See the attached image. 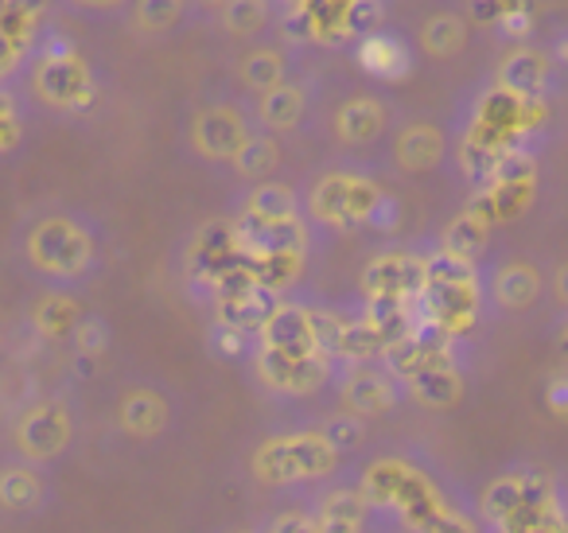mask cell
<instances>
[{
	"instance_id": "cell-29",
	"label": "cell",
	"mask_w": 568,
	"mask_h": 533,
	"mask_svg": "<svg viewBox=\"0 0 568 533\" xmlns=\"http://www.w3.org/2000/svg\"><path fill=\"white\" fill-rule=\"evenodd\" d=\"M36 129V105L28 98L24 82L0 87V160H12L28 149Z\"/></svg>"
},
{
	"instance_id": "cell-19",
	"label": "cell",
	"mask_w": 568,
	"mask_h": 533,
	"mask_svg": "<svg viewBox=\"0 0 568 533\" xmlns=\"http://www.w3.org/2000/svg\"><path fill=\"white\" fill-rule=\"evenodd\" d=\"M425 284V253L386 250L366 261L363 269V296L386 300V304H417Z\"/></svg>"
},
{
	"instance_id": "cell-6",
	"label": "cell",
	"mask_w": 568,
	"mask_h": 533,
	"mask_svg": "<svg viewBox=\"0 0 568 533\" xmlns=\"http://www.w3.org/2000/svg\"><path fill=\"white\" fill-rule=\"evenodd\" d=\"M253 98L245 94H206L187 105L180 121V144L195 164L230 168V160L242 152V144L257 133Z\"/></svg>"
},
{
	"instance_id": "cell-8",
	"label": "cell",
	"mask_w": 568,
	"mask_h": 533,
	"mask_svg": "<svg viewBox=\"0 0 568 533\" xmlns=\"http://www.w3.org/2000/svg\"><path fill=\"white\" fill-rule=\"evenodd\" d=\"M339 460L343 455L335 452V444L320 429L281 432L253 452V475L265 486L308 483V479H327L339 467Z\"/></svg>"
},
{
	"instance_id": "cell-45",
	"label": "cell",
	"mask_w": 568,
	"mask_h": 533,
	"mask_svg": "<svg viewBox=\"0 0 568 533\" xmlns=\"http://www.w3.org/2000/svg\"><path fill=\"white\" fill-rule=\"evenodd\" d=\"M191 4H195V9L203 12V17H211L214 9H222V4H226V0H191Z\"/></svg>"
},
{
	"instance_id": "cell-39",
	"label": "cell",
	"mask_w": 568,
	"mask_h": 533,
	"mask_svg": "<svg viewBox=\"0 0 568 533\" xmlns=\"http://www.w3.org/2000/svg\"><path fill=\"white\" fill-rule=\"evenodd\" d=\"M324 432L327 440L335 444V452H355V447H363L366 444V416H358V413H351V409H343V413H332L324 421Z\"/></svg>"
},
{
	"instance_id": "cell-14",
	"label": "cell",
	"mask_w": 568,
	"mask_h": 533,
	"mask_svg": "<svg viewBox=\"0 0 568 533\" xmlns=\"http://www.w3.org/2000/svg\"><path fill=\"white\" fill-rule=\"evenodd\" d=\"M490 79H495L498 87L514 90V94L537 98V102H552L557 94H565L568 67L560 63L545 43L526 40V43H510V48L498 56Z\"/></svg>"
},
{
	"instance_id": "cell-5",
	"label": "cell",
	"mask_w": 568,
	"mask_h": 533,
	"mask_svg": "<svg viewBox=\"0 0 568 533\" xmlns=\"http://www.w3.org/2000/svg\"><path fill=\"white\" fill-rule=\"evenodd\" d=\"M483 304H487V289H483L479 261H464L444 250L428 253L425 284H420L417 300L420 323L444 331L448 339H464L479 323Z\"/></svg>"
},
{
	"instance_id": "cell-30",
	"label": "cell",
	"mask_w": 568,
	"mask_h": 533,
	"mask_svg": "<svg viewBox=\"0 0 568 533\" xmlns=\"http://www.w3.org/2000/svg\"><path fill=\"white\" fill-rule=\"evenodd\" d=\"M211 20L222 36H230V40L253 43V40H261V36L273 32L276 4L273 0H226L222 9L211 12Z\"/></svg>"
},
{
	"instance_id": "cell-37",
	"label": "cell",
	"mask_w": 568,
	"mask_h": 533,
	"mask_svg": "<svg viewBox=\"0 0 568 533\" xmlns=\"http://www.w3.org/2000/svg\"><path fill=\"white\" fill-rule=\"evenodd\" d=\"M534 0H464V17L471 28H483V32L495 36L498 28H506L510 20L526 17Z\"/></svg>"
},
{
	"instance_id": "cell-21",
	"label": "cell",
	"mask_w": 568,
	"mask_h": 533,
	"mask_svg": "<svg viewBox=\"0 0 568 533\" xmlns=\"http://www.w3.org/2000/svg\"><path fill=\"white\" fill-rule=\"evenodd\" d=\"M293 71H296V51L288 48V43L273 40V32H268V36H261V40L245 43L242 56L234 59L237 94L257 98V94H265V90L281 87Z\"/></svg>"
},
{
	"instance_id": "cell-48",
	"label": "cell",
	"mask_w": 568,
	"mask_h": 533,
	"mask_svg": "<svg viewBox=\"0 0 568 533\" xmlns=\"http://www.w3.org/2000/svg\"><path fill=\"white\" fill-rule=\"evenodd\" d=\"M245 533H250V530H245Z\"/></svg>"
},
{
	"instance_id": "cell-32",
	"label": "cell",
	"mask_w": 568,
	"mask_h": 533,
	"mask_svg": "<svg viewBox=\"0 0 568 533\" xmlns=\"http://www.w3.org/2000/svg\"><path fill=\"white\" fill-rule=\"evenodd\" d=\"M82 320H87V312H82L79 296H71V289H51L48 296H40L32 308L36 335L48 339V343H67V339H74Z\"/></svg>"
},
{
	"instance_id": "cell-22",
	"label": "cell",
	"mask_w": 568,
	"mask_h": 533,
	"mask_svg": "<svg viewBox=\"0 0 568 533\" xmlns=\"http://www.w3.org/2000/svg\"><path fill=\"white\" fill-rule=\"evenodd\" d=\"M351 51H355L358 67H363L378 87H394V82H402L405 74H413V67H417V43H409L402 32H394V28H386V24L374 28L371 36H363Z\"/></svg>"
},
{
	"instance_id": "cell-3",
	"label": "cell",
	"mask_w": 568,
	"mask_h": 533,
	"mask_svg": "<svg viewBox=\"0 0 568 533\" xmlns=\"http://www.w3.org/2000/svg\"><path fill=\"white\" fill-rule=\"evenodd\" d=\"M301 211L312 230L358 234V230H394L397 199L386 195L378 175L358 164H332L308 175L301 188Z\"/></svg>"
},
{
	"instance_id": "cell-16",
	"label": "cell",
	"mask_w": 568,
	"mask_h": 533,
	"mask_svg": "<svg viewBox=\"0 0 568 533\" xmlns=\"http://www.w3.org/2000/svg\"><path fill=\"white\" fill-rule=\"evenodd\" d=\"M245 269V242L234 219H211L187 242V276L214 292L222 281Z\"/></svg>"
},
{
	"instance_id": "cell-42",
	"label": "cell",
	"mask_w": 568,
	"mask_h": 533,
	"mask_svg": "<svg viewBox=\"0 0 568 533\" xmlns=\"http://www.w3.org/2000/svg\"><path fill=\"white\" fill-rule=\"evenodd\" d=\"M268 533H316V517L301 514V510H284V514H276V522L268 525Z\"/></svg>"
},
{
	"instance_id": "cell-18",
	"label": "cell",
	"mask_w": 568,
	"mask_h": 533,
	"mask_svg": "<svg viewBox=\"0 0 568 533\" xmlns=\"http://www.w3.org/2000/svg\"><path fill=\"white\" fill-rule=\"evenodd\" d=\"M335 370H339L335 390H339L343 409H351V413H358V416L389 413L405 393V385L397 382V374L382 359L351 362V366H335Z\"/></svg>"
},
{
	"instance_id": "cell-44",
	"label": "cell",
	"mask_w": 568,
	"mask_h": 533,
	"mask_svg": "<svg viewBox=\"0 0 568 533\" xmlns=\"http://www.w3.org/2000/svg\"><path fill=\"white\" fill-rule=\"evenodd\" d=\"M552 343H557V351L568 359V315H565V323H560V328H557V339H552Z\"/></svg>"
},
{
	"instance_id": "cell-9",
	"label": "cell",
	"mask_w": 568,
	"mask_h": 533,
	"mask_svg": "<svg viewBox=\"0 0 568 533\" xmlns=\"http://www.w3.org/2000/svg\"><path fill=\"white\" fill-rule=\"evenodd\" d=\"M257 382L276 398H312L335 378V359L320 343H261L253 339Z\"/></svg>"
},
{
	"instance_id": "cell-12",
	"label": "cell",
	"mask_w": 568,
	"mask_h": 533,
	"mask_svg": "<svg viewBox=\"0 0 568 533\" xmlns=\"http://www.w3.org/2000/svg\"><path fill=\"white\" fill-rule=\"evenodd\" d=\"M537 195V160L534 152H514V157L498 160L479 183H475V195L467 207L483 214L490 227H503L514 222L529 211Z\"/></svg>"
},
{
	"instance_id": "cell-28",
	"label": "cell",
	"mask_w": 568,
	"mask_h": 533,
	"mask_svg": "<svg viewBox=\"0 0 568 533\" xmlns=\"http://www.w3.org/2000/svg\"><path fill=\"white\" fill-rule=\"evenodd\" d=\"M402 385L417 405L452 409V405H459V398H464L467 374H464V366H459V359H448V362H436V366L420 370V374L405 378Z\"/></svg>"
},
{
	"instance_id": "cell-27",
	"label": "cell",
	"mask_w": 568,
	"mask_h": 533,
	"mask_svg": "<svg viewBox=\"0 0 568 533\" xmlns=\"http://www.w3.org/2000/svg\"><path fill=\"white\" fill-rule=\"evenodd\" d=\"M301 211V191L288 188L284 180H261L250 183V191L237 203L234 222L237 227H265V222H284L296 219Z\"/></svg>"
},
{
	"instance_id": "cell-26",
	"label": "cell",
	"mask_w": 568,
	"mask_h": 533,
	"mask_svg": "<svg viewBox=\"0 0 568 533\" xmlns=\"http://www.w3.org/2000/svg\"><path fill=\"white\" fill-rule=\"evenodd\" d=\"M118 424L125 436L152 440L172 424V401L156 385H129L118 401Z\"/></svg>"
},
{
	"instance_id": "cell-31",
	"label": "cell",
	"mask_w": 568,
	"mask_h": 533,
	"mask_svg": "<svg viewBox=\"0 0 568 533\" xmlns=\"http://www.w3.org/2000/svg\"><path fill=\"white\" fill-rule=\"evenodd\" d=\"M371 510L374 506L363 494V486H332V491L320 499L316 533H363Z\"/></svg>"
},
{
	"instance_id": "cell-1",
	"label": "cell",
	"mask_w": 568,
	"mask_h": 533,
	"mask_svg": "<svg viewBox=\"0 0 568 533\" xmlns=\"http://www.w3.org/2000/svg\"><path fill=\"white\" fill-rule=\"evenodd\" d=\"M545 129H549V102L514 94L495 79H483L456 105L452 152L459 160V172L479 183L498 160L514 157V152H534Z\"/></svg>"
},
{
	"instance_id": "cell-4",
	"label": "cell",
	"mask_w": 568,
	"mask_h": 533,
	"mask_svg": "<svg viewBox=\"0 0 568 533\" xmlns=\"http://www.w3.org/2000/svg\"><path fill=\"white\" fill-rule=\"evenodd\" d=\"M24 90L36 113L55 121H90L105 102V74L74 40L51 28L36 56L32 71L24 74Z\"/></svg>"
},
{
	"instance_id": "cell-25",
	"label": "cell",
	"mask_w": 568,
	"mask_h": 533,
	"mask_svg": "<svg viewBox=\"0 0 568 533\" xmlns=\"http://www.w3.org/2000/svg\"><path fill=\"white\" fill-rule=\"evenodd\" d=\"M413 43H417L420 56L433 59V63H452V59L464 56L467 43H471V24H467L464 9H436L417 24Z\"/></svg>"
},
{
	"instance_id": "cell-7",
	"label": "cell",
	"mask_w": 568,
	"mask_h": 533,
	"mask_svg": "<svg viewBox=\"0 0 568 533\" xmlns=\"http://www.w3.org/2000/svg\"><path fill=\"white\" fill-rule=\"evenodd\" d=\"M363 494L371 499V506L402 514L417 533L448 506L444 494L436 491L433 479H428L417 463L402 460V455H386V460L371 463L363 475Z\"/></svg>"
},
{
	"instance_id": "cell-34",
	"label": "cell",
	"mask_w": 568,
	"mask_h": 533,
	"mask_svg": "<svg viewBox=\"0 0 568 533\" xmlns=\"http://www.w3.org/2000/svg\"><path fill=\"white\" fill-rule=\"evenodd\" d=\"M490 222L483 219L475 207H464V211L456 214V219L444 227V234H440V250L444 253H456V258H464V261H479L483 253H487V245H490Z\"/></svg>"
},
{
	"instance_id": "cell-33",
	"label": "cell",
	"mask_w": 568,
	"mask_h": 533,
	"mask_svg": "<svg viewBox=\"0 0 568 533\" xmlns=\"http://www.w3.org/2000/svg\"><path fill=\"white\" fill-rule=\"evenodd\" d=\"M281 160H284L281 137L257 129V133L242 144V152L230 160V172L245 183H261V180H273V175L281 172Z\"/></svg>"
},
{
	"instance_id": "cell-15",
	"label": "cell",
	"mask_w": 568,
	"mask_h": 533,
	"mask_svg": "<svg viewBox=\"0 0 568 533\" xmlns=\"http://www.w3.org/2000/svg\"><path fill=\"white\" fill-rule=\"evenodd\" d=\"M74 405L59 393L40 398L17 416L12 424V444L28 463H51L71 447L74 440Z\"/></svg>"
},
{
	"instance_id": "cell-40",
	"label": "cell",
	"mask_w": 568,
	"mask_h": 533,
	"mask_svg": "<svg viewBox=\"0 0 568 533\" xmlns=\"http://www.w3.org/2000/svg\"><path fill=\"white\" fill-rule=\"evenodd\" d=\"M74 346H79V354H102L105 343H110V328H105V320H98V315H87V320L79 323V331H74L71 339Z\"/></svg>"
},
{
	"instance_id": "cell-2",
	"label": "cell",
	"mask_w": 568,
	"mask_h": 533,
	"mask_svg": "<svg viewBox=\"0 0 568 533\" xmlns=\"http://www.w3.org/2000/svg\"><path fill=\"white\" fill-rule=\"evenodd\" d=\"M20 261L51 289H79L102 269V227L74 207L36 211L20 227Z\"/></svg>"
},
{
	"instance_id": "cell-11",
	"label": "cell",
	"mask_w": 568,
	"mask_h": 533,
	"mask_svg": "<svg viewBox=\"0 0 568 533\" xmlns=\"http://www.w3.org/2000/svg\"><path fill=\"white\" fill-rule=\"evenodd\" d=\"M51 0H4L0 4V87L24 82L51 32Z\"/></svg>"
},
{
	"instance_id": "cell-10",
	"label": "cell",
	"mask_w": 568,
	"mask_h": 533,
	"mask_svg": "<svg viewBox=\"0 0 568 533\" xmlns=\"http://www.w3.org/2000/svg\"><path fill=\"white\" fill-rule=\"evenodd\" d=\"M405 118V110L397 105V98L382 87L355 90L332 110V137L343 152H366L389 144L397 121Z\"/></svg>"
},
{
	"instance_id": "cell-46",
	"label": "cell",
	"mask_w": 568,
	"mask_h": 533,
	"mask_svg": "<svg viewBox=\"0 0 568 533\" xmlns=\"http://www.w3.org/2000/svg\"><path fill=\"white\" fill-rule=\"evenodd\" d=\"M276 12H293V9H304V4H312V0H273Z\"/></svg>"
},
{
	"instance_id": "cell-36",
	"label": "cell",
	"mask_w": 568,
	"mask_h": 533,
	"mask_svg": "<svg viewBox=\"0 0 568 533\" xmlns=\"http://www.w3.org/2000/svg\"><path fill=\"white\" fill-rule=\"evenodd\" d=\"M43 494V479L28 463H9L0 467V506L9 510H32Z\"/></svg>"
},
{
	"instance_id": "cell-13",
	"label": "cell",
	"mask_w": 568,
	"mask_h": 533,
	"mask_svg": "<svg viewBox=\"0 0 568 533\" xmlns=\"http://www.w3.org/2000/svg\"><path fill=\"white\" fill-rule=\"evenodd\" d=\"M320 98H324V79L312 71H293L281 87L253 98L257 125L273 137H301L320 118Z\"/></svg>"
},
{
	"instance_id": "cell-17",
	"label": "cell",
	"mask_w": 568,
	"mask_h": 533,
	"mask_svg": "<svg viewBox=\"0 0 568 533\" xmlns=\"http://www.w3.org/2000/svg\"><path fill=\"white\" fill-rule=\"evenodd\" d=\"M211 296H214L219 328H230L245 339H257V331L265 328V320L276 312V304H281V292L253 281L250 269H242V273H234L230 281H222Z\"/></svg>"
},
{
	"instance_id": "cell-20",
	"label": "cell",
	"mask_w": 568,
	"mask_h": 533,
	"mask_svg": "<svg viewBox=\"0 0 568 533\" xmlns=\"http://www.w3.org/2000/svg\"><path fill=\"white\" fill-rule=\"evenodd\" d=\"M452 141L440 121L428 118H402L389 137V160L405 175H428L448 160Z\"/></svg>"
},
{
	"instance_id": "cell-23",
	"label": "cell",
	"mask_w": 568,
	"mask_h": 533,
	"mask_svg": "<svg viewBox=\"0 0 568 533\" xmlns=\"http://www.w3.org/2000/svg\"><path fill=\"white\" fill-rule=\"evenodd\" d=\"M195 20H203V12L191 0H133V9L121 24L141 43H172L187 28H195Z\"/></svg>"
},
{
	"instance_id": "cell-24",
	"label": "cell",
	"mask_w": 568,
	"mask_h": 533,
	"mask_svg": "<svg viewBox=\"0 0 568 533\" xmlns=\"http://www.w3.org/2000/svg\"><path fill=\"white\" fill-rule=\"evenodd\" d=\"M483 289H487V304H495L506 315H521L529 308H537V300L545 296V273L534 261H503L490 273H483Z\"/></svg>"
},
{
	"instance_id": "cell-38",
	"label": "cell",
	"mask_w": 568,
	"mask_h": 533,
	"mask_svg": "<svg viewBox=\"0 0 568 533\" xmlns=\"http://www.w3.org/2000/svg\"><path fill=\"white\" fill-rule=\"evenodd\" d=\"M59 9L87 24H121L133 9V0H55Z\"/></svg>"
},
{
	"instance_id": "cell-41",
	"label": "cell",
	"mask_w": 568,
	"mask_h": 533,
	"mask_svg": "<svg viewBox=\"0 0 568 533\" xmlns=\"http://www.w3.org/2000/svg\"><path fill=\"white\" fill-rule=\"evenodd\" d=\"M420 533H475V525H471V517H467V514H459V510L444 506L440 514H436L433 522H428Z\"/></svg>"
},
{
	"instance_id": "cell-47",
	"label": "cell",
	"mask_w": 568,
	"mask_h": 533,
	"mask_svg": "<svg viewBox=\"0 0 568 533\" xmlns=\"http://www.w3.org/2000/svg\"><path fill=\"white\" fill-rule=\"evenodd\" d=\"M0 4H4V0H0Z\"/></svg>"
},
{
	"instance_id": "cell-43",
	"label": "cell",
	"mask_w": 568,
	"mask_h": 533,
	"mask_svg": "<svg viewBox=\"0 0 568 533\" xmlns=\"http://www.w3.org/2000/svg\"><path fill=\"white\" fill-rule=\"evenodd\" d=\"M552 296L568 308V261L565 265H557V273H552Z\"/></svg>"
},
{
	"instance_id": "cell-35",
	"label": "cell",
	"mask_w": 568,
	"mask_h": 533,
	"mask_svg": "<svg viewBox=\"0 0 568 533\" xmlns=\"http://www.w3.org/2000/svg\"><path fill=\"white\" fill-rule=\"evenodd\" d=\"M386 354V339L371 323V315H358V320H343L339 343H335V366H351V362H374Z\"/></svg>"
}]
</instances>
